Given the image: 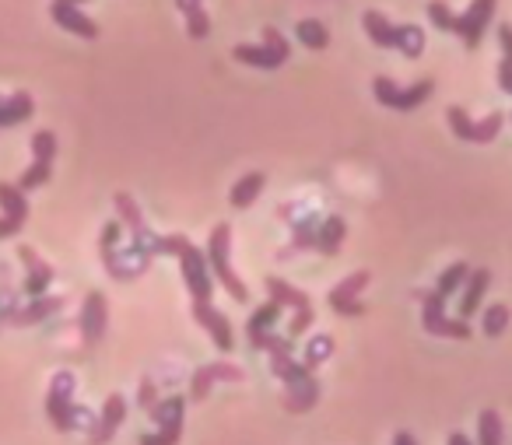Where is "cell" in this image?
Instances as JSON below:
<instances>
[{"instance_id": "cell-1", "label": "cell", "mask_w": 512, "mask_h": 445, "mask_svg": "<svg viewBox=\"0 0 512 445\" xmlns=\"http://www.w3.org/2000/svg\"><path fill=\"white\" fill-rule=\"evenodd\" d=\"M158 256H176L179 270H183L186 291H190L193 302H211L214 274H211V267H207L204 249L193 246L186 235H162V239H158Z\"/></svg>"}, {"instance_id": "cell-2", "label": "cell", "mask_w": 512, "mask_h": 445, "mask_svg": "<svg viewBox=\"0 0 512 445\" xmlns=\"http://www.w3.org/2000/svg\"><path fill=\"white\" fill-rule=\"evenodd\" d=\"M204 256H207V267H211V274L221 281V288H225L235 302H246L249 288L242 284V277L232 270V228H228L225 221H221V225H214Z\"/></svg>"}, {"instance_id": "cell-3", "label": "cell", "mask_w": 512, "mask_h": 445, "mask_svg": "<svg viewBox=\"0 0 512 445\" xmlns=\"http://www.w3.org/2000/svg\"><path fill=\"white\" fill-rule=\"evenodd\" d=\"M46 414H50L53 428L57 431H74L81 421H92L81 403H74V375L71 372H57L50 382V393H46ZM95 428V421H92Z\"/></svg>"}, {"instance_id": "cell-4", "label": "cell", "mask_w": 512, "mask_h": 445, "mask_svg": "<svg viewBox=\"0 0 512 445\" xmlns=\"http://www.w3.org/2000/svg\"><path fill=\"white\" fill-rule=\"evenodd\" d=\"M372 92H376V99L383 102L386 109H397V113H411V109L425 106V102L432 99L435 81L425 78V81H418V85H411V88H397L390 78H376V81H372Z\"/></svg>"}, {"instance_id": "cell-5", "label": "cell", "mask_w": 512, "mask_h": 445, "mask_svg": "<svg viewBox=\"0 0 512 445\" xmlns=\"http://www.w3.org/2000/svg\"><path fill=\"white\" fill-rule=\"evenodd\" d=\"M421 326H425L432 337H449V340H467L470 326L467 319H449L446 316V298L439 291H428L421 298Z\"/></svg>"}, {"instance_id": "cell-6", "label": "cell", "mask_w": 512, "mask_h": 445, "mask_svg": "<svg viewBox=\"0 0 512 445\" xmlns=\"http://www.w3.org/2000/svg\"><path fill=\"white\" fill-rule=\"evenodd\" d=\"M446 120H449V130H453L460 141H467V144H491L498 137V130H502L505 116L502 113H488L484 120H470L467 109L449 106Z\"/></svg>"}, {"instance_id": "cell-7", "label": "cell", "mask_w": 512, "mask_h": 445, "mask_svg": "<svg viewBox=\"0 0 512 445\" xmlns=\"http://www.w3.org/2000/svg\"><path fill=\"white\" fill-rule=\"evenodd\" d=\"M495 4L498 0H470V8L453 22V32L463 39L467 50H477V46H481V36L488 32L491 18H495Z\"/></svg>"}, {"instance_id": "cell-8", "label": "cell", "mask_w": 512, "mask_h": 445, "mask_svg": "<svg viewBox=\"0 0 512 445\" xmlns=\"http://www.w3.org/2000/svg\"><path fill=\"white\" fill-rule=\"evenodd\" d=\"M372 274L369 270H355L351 277H344L341 284H334V291H330V309L337 312V316H365V302H358V295H362L365 288H369Z\"/></svg>"}, {"instance_id": "cell-9", "label": "cell", "mask_w": 512, "mask_h": 445, "mask_svg": "<svg viewBox=\"0 0 512 445\" xmlns=\"http://www.w3.org/2000/svg\"><path fill=\"white\" fill-rule=\"evenodd\" d=\"M106 326H109V305H106V295L102 291H88L85 295V305H81V337L85 344H99L106 337Z\"/></svg>"}, {"instance_id": "cell-10", "label": "cell", "mask_w": 512, "mask_h": 445, "mask_svg": "<svg viewBox=\"0 0 512 445\" xmlns=\"http://www.w3.org/2000/svg\"><path fill=\"white\" fill-rule=\"evenodd\" d=\"M193 319H197L200 326H204L207 333H211L214 347H218L221 354H228L235 347V333H232V323H228L225 312H218L211 302H193Z\"/></svg>"}, {"instance_id": "cell-11", "label": "cell", "mask_w": 512, "mask_h": 445, "mask_svg": "<svg viewBox=\"0 0 512 445\" xmlns=\"http://www.w3.org/2000/svg\"><path fill=\"white\" fill-rule=\"evenodd\" d=\"M123 421H127V400H123L120 393H109L106 403H102L99 417H95V428H92V442L95 445H106L116 438V431L123 428Z\"/></svg>"}, {"instance_id": "cell-12", "label": "cell", "mask_w": 512, "mask_h": 445, "mask_svg": "<svg viewBox=\"0 0 512 445\" xmlns=\"http://www.w3.org/2000/svg\"><path fill=\"white\" fill-rule=\"evenodd\" d=\"M214 382H242V368L239 365H228V361H211V365H200L193 372L190 382V400H207Z\"/></svg>"}, {"instance_id": "cell-13", "label": "cell", "mask_w": 512, "mask_h": 445, "mask_svg": "<svg viewBox=\"0 0 512 445\" xmlns=\"http://www.w3.org/2000/svg\"><path fill=\"white\" fill-rule=\"evenodd\" d=\"M18 260L25 263V284H22V291L29 298H43L46 288L53 284V267L46 260H39V253L32 246H18Z\"/></svg>"}, {"instance_id": "cell-14", "label": "cell", "mask_w": 512, "mask_h": 445, "mask_svg": "<svg viewBox=\"0 0 512 445\" xmlns=\"http://www.w3.org/2000/svg\"><path fill=\"white\" fill-rule=\"evenodd\" d=\"M50 15H53V22H57L64 32H71V36L99 39V25H95L92 18H88L85 11L78 8V4H64V0H53V4H50Z\"/></svg>"}, {"instance_id": "cell-15", "label": "cell", "mask_w": 512, "mask_h": 445, "mask_svg": "<svg viewBox=\"0 0 512 445\" xmlns=\"http://www.w3.org/2000/svg\"><path fill=\"white\" fill-rule=\"evenodd\" d=\"M64 309V298L57 295H43V298H29V305H18V312L8 319L11 326H36L43 323L46 316H53V312Z\"/></svg>"}, {"instance_id": "cell-16", "label": "cell", "mask_w": 512, "mask_h": 445, "mask_svg": "<svg viewBox=\"0 0 512 445\" xmlns=\"http://www.w3.org/2000/svg\"><path fill=\"white\" fill-rule=\"evenodd\" d=\"M488 284H491V274H488V267H477V270H470L467 274V281H463V295H460V319H470L477 309H481V298H484V291H488Z\"/></svg>"}, {"instance_id": "cell-17", "label": "cell", "mask_w": 512, "mask_h": 445, "mask_svg": "<svg viewBox=\"0 0 512 445\" xmlns=\"http://www.w3.org/2000/svg\"><path fill=\"white\" fill-rule=\"evenodd\" d=\"M348 239V225H344L341 214H330V218L320 221V228H316V242L313 249H320L323 256H334L337 249H341V242Z\"/></svg>"}, {"instance_id": "cell-18", "label": "cell", "mask_w": 512, "mask_h": 445, "mask_svg": "<svg viewBox=\"0 0 512 445\" xmlns=\"http://www.w3.org/2000/svg\"><path fill=\"white\" fill-rule=\"evenodd\" d=\"M176 8L186 18V36L197 39V43L211 36V18L204 11V0H176Z\"/></svg>"}, {"instance_id": "cell-19", "label": "cell", "mask_w": 512, "mask_h": 445, "mask_svg": "<svg viewBox=\"0 0 512 445\" xmlns=\"http://www.w3.org/2000/svg\"><path fill=\"white\" fill-rule=\"evenodd\" d=\"M232 57L239 60V64H246V67H260V71H278V67H285V60H281L274 50H267L264 43H260V46L239 43L232 50Z\"/></svg>"}, {"instance_id": "cell-20", "label": "cell", "mask_w": 512, "mask_h": 445, "mask_svg": "<svg viewBox=\"0 0 512 445\" xmlns=\"http://www.w3.org/2000/svg\"><path fill=\"white\" fill-rule=\"evenodd\" d=\"M264 186H267V176H264V172H246V176H242L239 183L232 186L228 200H232V207L246 211V207H253V204H256V197L264 193Z\"/></svg>"}, {"instance_id": "cell-21", "label": "cell", "mask_w": 512, "mask_h": 445, "mask_svg": "<svg viewBox=\"0 0 512 445\" xmlns=\"http://www.w3.org/2000/svg\"><path fill=\"white\" fill-rule=\"evenodd\" d=\"M271 372L278 375L285 386H299V382H306L309 375H313L302 361L292 358V351H271Z\"/></svg>"}, {"instance_id": "cell-22", "label": "cell", "mask_w": 512, "mask_h": 445, "mask_svg": "<svg viewBox=\"0 0 512 445\" xmlns=\"http://www.w3.org/2000/svg\"><path fill=\"white\" fill-rule=\"evenodd\" d=\"M281 305L278 302H267V305H260V309L253 312V316H249V323H246V333H249V344H260V340L267 337V333L274 330V323H278L281 319Z\"/></svg>"}, {"instance_id": "cell-23", "label": "cell", "mask_w": 512, "mask_h": 445, "mask_svg": "<svg viewBox=\"0 0 512 445\" xmlns=\"http://www.w3.org/2000/svg\"><path fill=\"white\" fill-rule=\"evenodd\" d=\"M36 102H32L29 92H15L11 99H0V130L4 127H15V123L29 120Z\"/></svg>"}, {"instance_id": "cell-24", "label": "cell", "mask_w": 512, "mask_h": 445, "mask_svg": "<svg viewBox=\"0 0 512 445\" xmlns=\"http://www.w3.org/2000/svg\"><path fill=\"white\" fill-rule=\"evenodd\" d=\"M316 400H320V382H316V375H309V379L299 382V386H288L285 410H292V414H306Z\"/></svg>"}, {"instance_id": "cell-25", "label": "cell", "mask_w": 512, "mask_h": 445, "mask_svg": "<svg viewBox=\"0 0 512 445\" xmlns=\"http://www.w3.org/2000/svg\"><path fill=\"white\" fill-rule=\"evenodd\" d=\"M116 214H120V225L130 232V239H141L144 232H148V225H144V214L141 207L134 204V197L130 193H116Z\"/></svg>"}, {"instance_id": "cell-26", "label": "cell", "mask_w": 512, "mask_h": 445, "mask_svg": "<svg viewBox=\"0 0 512 445\" xmlns=\"http://www.w3.org/2000/svg\"><path fill=\"white\" fill-rule=\"evenodd\" d=\"M365 36L379 46V50H393V36H397V25H390V18L379 15V11H365L362 15Z\"/></svg>"}, {"instance_id": "cell-27", "label": "cell", "mask_w": 512, "mask_h": 445, "mask_svg": "<svg viewBox=\"0 0 512 445\" xmlns=\"http://www.w3.org/2000/svg\"><path fill=\"white\" fill-rule=\"evenodd\" d=\"M267 291H271V302H278L281 309H309V295L299 288H292L288 281H281V277H267Z\"/></svg>"}, {"instance_id": "cell-28", "label": "cell", "mask_w": 512, "mask_h": 445, "mask_svg": "<svg viewBox=\"0 0 512 445\" xmlns=\"http://www.w3.org/2000/svg\"><path fill=\"white\" fill-rule=\"evenodd\" d=\"M0 211H4V218L18 221V225L29 221V200L15 183H0Z\"/></svg>"}, {"instance_id": "cell-29", "label": "cell", "mask_w": 512, "mask_h": 445, "mask_svg": "<svg viewBox=\"0 0 512 445\" xmlns=\"http://www.w3.org/2000/svg\"><path fill=\"white\" fill-rule=\"evenodd\" d=\"M295 36H299V43L306 46V50H327L330 46V32L320 18H302V22L295 25Z\"/></svg>"}, {"instance_id": "cell-30", "label": "cell", "mask_w": 512, "mask_h": 445, "mask_svg": "<svg viewBox=\"0 0 512 445\" xmlns=\"http://www.w3.org/2000/svg\"><path fill=\"white\" fill-rule=\"evenodd\" d=\"M393 50H400L407 60H418L425 53V32L418 25H397V36H393Z\"/></svg>"}, {"instance_id": "cell-31", "label": "cell", "mask_w": 512, "mask_h": 445, "mask_svg": "<svg viewBox=\"0 0 512 445\" xmlns=\"http://www.w3.org/2000/svg\"><path fill=\"white\" fill-rule=\"evenodd\" d=\"M505 442V428L498 410H481L477 417V445H502Z\"/></svg>"}, {"instance_id": "cell-32", "label": "cell", "mask_w": 512, "mask_h": 445, "mask_svg": "<svg viewBox=\"0 0 512 445\" xmlns=\"http://www.w3.org/2000/svg\"><path fill=\"white\" fill-rule=\"evenodd\" d=\"M467 274H470V267L467 263H449L446 270H442V277H439V284H435V291H439L442 298H453L456 291L463 288V281H467Z\"/></svg>"}, {"instance_id": "cell-33", "label": "cell", "mask_w": 512, "mask_h": 445, "mask_svg": "<svg viewBox=\"0 0 512 445\" xmlns=\"http://www.w3.org/2000/svg\"><path fill=\"white\" fill-rule=\"evenodd\" d=\"M148 417L155 421V428H158V424L176 421V417H186V400H183V396H165V400H158L155 407L148 410Z\"/></svg>"}, {"instance_id": "cell-34", "label": "cell", "mask_w": 512, "mask_h": 445, "mask_svg": "<svg viewBox=\"0 0 512 445\" xmlns=\"http://www.w3.org/2000/svg\"><path fill=\"white\" fill-rule=\"evenodd\" d=\"M50 176H53V165L50 162H32L29 169L22 172V179H18V190L22 193H29V190H39V186H46L50 183Z\"/></svg>"}, {"instance_id": "cell-35", "label": "cell", "mask_w": 512, "mask_h": 445, "mask_svg": "<svg viewBox=\"0 0 512 445\" xmlns=\"http://www.w3.org/2000/svg\"><path fill=\"white\" fill-rule=\"evenodd\" d=\"M179 438H183V417L158 424V431H151V435H141V445H179Z\"/></svg>"}, {"instance_id": "cell-36", "label": "cell", "mask_w": 512, "mask_h": 445, "mask_svg": "<svg viewBox=\"0 0 512 445\" xmlns=\"http://www.w3.org/2000/svg\"><path fill=\"white\" fill-rule=\"evenodd\" d=\"M330 354H334V337H330V333H320V337L309 340L306 361H302V365H306L309 372H313V368H316V365H323V361H327Z\"/></svg>"}, {"instance_id": "cell-37", "label": "cell", "mask_w": 512, "mask_h": 445, "mask_svg": "<svg viewBox=\"0 0 512 445\" xmlns=\"http://www.w3.org/2000/svg\"><path fill=\"white\" fill-rule=\"evenodd\" d=\"M505 326H509V309H505V305H488L484 316H481L484 337H502Z\"/></svg>"}, {"instance_id": "cell-38", "label": "cell", "mask_w": 512, "mask_h": 445, "mask_svg": "<svg viewBox=\"0 0 512 445\" xmlns=\"http://www.w3.org/2000/svg\"><path fill=\"white\" fill-rule=\"evenodd\" d=\"M32 158L53 165V158H57V134H53V130H39V134L32 137Z\"/></svg>"}, {"instance_id": "cell-39", "label": "cell", "mask_w": 512, "mask_h": 445, "mask_svg": "<svg viewBox=\"0 0 512 445\" xmlns=\"http://www.w3.org/2000/svg\"><path fill=\"white\" fill-rule=\"evenodd\" d=\"M425 11H428V18H432V25H435V29H442V32H453L456 15L446 8V4H442V0H432V4H428Z\"/></svg>"}, {"instance_id": "cell-40", "label": "cell", "mask_w": 512, "mask_h": 445, "mask_svg": "<svg viewBox=\"0 0 512 445\" xmlns=\"http://www.w3.org/2000/svg\"><path fill=\"white\" fill-rule=\"evenodd\" d=\"M264 46H267V50L278 53V57L285 60V64H288V57H292V46H288V39L281 36V32L274 29V25H267V29H264Z\"/></svg>"}, {"instance_id": "cell-41", "label": "cell", "mask_w": 512, "mask_h": 445, "mask_svg": "<svg viewBox=\"0 0 512 445\" xmlns=\"http://www.w3.org/2000/svg\"><path fill=\"white\" fill-rule=\"evenodd\" d=\"M309 326H313V305H309V309H295L292 323H288V340L302 337V333H306Z\"/></svg>"}, {"instance_id": "cell-42", "label": "cell", "mask_w": 512, "mask_h": 445, "mask_svg": "<svg viewBox=\"0 0 512 445\" xmlns=\"http://www.w3.org/2000/svg\"><path fill=\"white\" fill-rule=\"evenodd\" d=\"M137 403H141L144 410H151L158 403V389H155V382H151V379L141 382V400H137Z\"/></svg>"}, {"instance_id": "cell-43", "label": "cell", "mask_w": 512, "mask_h": 445, "mask_svg": "<svg viewBox=\"0 0 512 445\" xmlns=\"http://www.w3.org/2000/svg\"><path fill=\"white\" fill-rule=\"evenodd\" d=\"M498 88H502L505 95H512V60L502 57V64H498Z\"/></svg>"}, {"instance_id": "cell-44", "label": "cell", "mask_w": 512, "mask_h": 445, "mask_svg": "<svg viewBox=\"0 0 512 445\" xmlns=\"http://www.w3.org/2000/svg\"><path fill=\"white\" fill-rule=\"evenodd\" d=\"M498 43H502V57L512 60V25H502V29H498Z\"/></svg>"}, {"instance_id": "cell-45", "label": "cell", "mask_w": 512, "mask_h": 445, "mask_svg": "<svg viewBox=\"0 0 512 445\" xmlns=\"http://www.w3.org/2000/svg\"><path fill=\"white\" fill-rule=\"evenodd\" d=\"M18 232H22V225H18V221L0 218V239H11V235H18Z\"/></svg>"}, {"instance_id": "cell-46", "label": "cell", "mask_w": 512, "mask_h": 445, "mask_svg": "<svg viewBox=\"0 0 512 445\" xmlns=\"http://www.w3.org/2000/svg\"><path fill=\"white\" fill-rule=\"evenodd\" d=\"M393 445H418V442H414V435H407V431H397V435H393Z\"/></svg>"}, {"instance_id": "cell-47", "label": "cell", "mask_w": 512, "mask_h": 445, "mask_svg": "<svg viewBox=\"0 0 512 445\" xmlns=\"http://www.w3.org/2000/svg\"><path fill=\"white\" fill-rule=\"evenodd\" d=\"M449 445H474V442H470L463 431H453V435H449Z\"/></svg>"}, {"instance_id": "cell-48", "label": "cell", "mask_w": 512, "mask_h": 445, "mask_svg": "<svg viewBox=\"0 0 512 445\" xmlns=\"http://www.w3.org/2000/svg\"><path fill=\"white\" fill-rule=\"evenodd\" d=\"M64 4H78V8H81V4H85V0H64Z\"/></svg>"}, {"instance_id": "cell-49", "label": "cell", "mask_w": 512, "mask_h": 445, "mask_svg": "<svg viewBox=\"0 0 512 445\" xmlns=\"http://www.w3.org/2000/svg\"><path fill=\"white\" fill-rule=\"evenodd\" d=\"M509 120H512V116H509Z\"/></svg>"}]
</instances>
